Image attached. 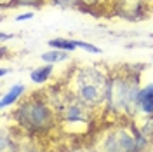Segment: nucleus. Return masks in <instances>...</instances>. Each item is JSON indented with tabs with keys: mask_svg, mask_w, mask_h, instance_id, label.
<instances>
[{
	"mask_svg": "<svg viewBox=\"0 0 153 152\" xmlns=\"http://www.w3.org/2000/svg\"><path fill=\"white\" fill-rule=\"evenodd\" d=\"M45 0H12L10 5H23V7H40Z\"/></svg>",
	"mask_w": 153,
	"mask_h": 152,
	"instance_id": "9b49d317",
	"label": "nucleus"
},
{
	"mask_svg": "<svg viewBox=\"0 0 153 152\" xmlns=\"http://www.w3.org/2000/svg\"><path fill=\"white\" fill-rule=\"evenodd\" d=\"M35 16L33 12H25V14H19V16H16V21H26V19H31Z\"/></svg>",
	"mask_w": 153,
	"mask_h": 152,
	"instance_id": "4468645a",
	"label": "nucleus"
},
{
	"mask_svg": "<svg viewBox=\"0 0 153 152\" xmlns=\"http://www.w3.org/2000/svg\"><path fill=\"white\" fill-rule=\"evenodd\" d=\"M76 47L78 49H84L87 53H91V54H101V49L94 46V44H91V42H85V40H75Z\"/></svg>",
	"mask_w": 153,
	"mask_h": 152,
	"instance_id": "9d476101",
	"label": "nucleus"
},
{
	"mask_svg": "<svg viewBox=\"0 0 153 152\" xmlns=\"http://www.w3.org/2000/svg\"><path fill=\"white\" fill-rule=\"evenodd\" d=\"M68 51H61V49H51V51H47V53H44L42 54V59L45 61V63H51V65H56V63H61V61H65V59H68Z\"/></svg>",
	"mask_w": 153,
	"mask_h": 152,
	"instance_id": "1a4fd4ad",
	"label": "nucleus"
},
{
	"mask_svg": "<svg viewBox=\"0 0 153 152\" xmlns=\"http://www.w3.org/2000/svg\"><path fill=\"white\" fill-rule=\"evenodd\" d=\"M19 152H40V150H38V147H35V145H23L21 143V150Z\"/></svg>",
	"mask_w": 153,
	"mask_h": 152,
	"instance_id": "ddd939ff",
	"label": "nucleus"
},
{
	"mask_svg": "<svg viewBox=\"0 0 153 152\" xmlns=\"http://www.w3.org/2000/svg\"><path fill=\"white\" fill-rule=\"evenodd\" d=\"M137 114L144 117H153V82L139 91L137 96Z\"/></svg>",
	"mask_w": 153,
	"mask_h": 152,
	"instance_id": "39448f33",
	"label": "nucleus"
},
{
	"mask_svg": "<svg viewBox=\"0 0 153 152\" xmlns=\"http://www.w3.org/2000/svg\"><path fill=\"white\" fill-rule=\"evenodd\" d=\"M96 152H99V150H96Z\"/></svg>",
	"mask_w": 153,
	"mask_h": 152,
	"instance_id": "a211bd4d",
	"label": "nucleus"
},
{
	"mask_svg": "<svg viewBox=\"0 0 153 152\" xmlns=\"http://www.w3.org/2000/svg\"><path fill=\"white\" fill-rule=\"evenodd\" d=\"M152 142L144 136L137 124L118 121L97 135L96 147L99 152H146Z\"/></svg>",
	"mask_w": 153,
	"mask_h": 152,
	"instance_id": "20e7f679",
	"label": "nucleus"
},
{
	"mask_svg": "<svg viewBox=\"0 0 153 152\" xmlns=\"http://www.w3.org/2000/svg\"><path fill=\"white\" fill-rule=\"evenodd\" d=\"M7 72H9L7 68H2V70H0V75H2V77H5V75H7Z\"/></svg>",
	"mask_w": 153,
	"mask_h": 152,
	"instance_id": "f3484780",
	"label": "nucleus"
},
{
	"mask_svg": "<svg viewBox=\"0 0 153 152\" xmlns=\"http://www.w3.org/2000/svg\"><path fill=\"white\" fill-rule=\"evenodd\" d=\"M97 2H101V0H82V4H85V5H91V7H94ZM82 4H80V5H82Z\"/></svg>",
	"mask_w": 153,
	"mask_h": 152,
	"instance_id": "2eb2a0df",
	"label": "nucleus"
},
{
	"mask_svg": "<svg viewBox=\"0 0 153 152\" xmlns=\"http://www.w3.org/2000/svg\"><path fill=\"white\" fill-rule=\"evenodd\" d=\"M25 93H26V86H25V84H21V82L12 84L9 87V91L2 95V100H0V108H2V110H5L7 107H12V105L19 103V100L23 98Z\"/></svg>",
	"mask_w": 153,
	"mask_h": 152,
	"instance_id": "423d86ee",
	"label": "nucleus"
},
{
	"mask_svg": "<svg viewBox=\"0 0 153 152\" xmlns=\"http://www.w3.org/2000/svg\"><path fill=\"white\" fill-rule=\"evenodd\" d=\"M51 4L59 7H80L82 0H51Z\"/></svg>",
	"mask_w": 153,
	"mask_h": 152,
	"instance_id": "f8f14e48",
	"label": "nucleus"
},
{
	"mask_svg": "<svg viewBox=\"0 0 153 152\" xmlns=\"http://www.w3.org/2000/svg\"><path fill=\"white\" fill-rule=\"evenodd\" d=\"M49 46H51V49H61V51H68V53H73L76 47L75 44V38H52V40H49L47 42Z\"/></svg>",
	"mask_w": 153,
	"mask_h": 152,
	"instance_id": "6e6552de",
	"label": "nucleus"
},
{
	"mask_svg": "<svg viewBox=\"0 0 153 152\" xmlns=\"http://www.w3.org/2000/svg\"><path fill=\"white\" fill-rule=\"evenodd\" d=\"M139 75L131 72H118L110 77L108 98L103 110L118 121H131L137 115V96H139Z\"/></svg>",
	"mask_w": 153,
	"mask_h": 152,
	"instance_id": "f03ea898",
	"label": "nucleus"
},
{
	"mask_svg": "<svg viewBox=\"0 0 153 152\" xmlns=\"http://www.w3.org/2000/svg\"><path fill=\"white\" fill-rule=\"evenodd\" d=\"M12 37H14V35H7V33H4V32L0 33V40H2V42H5L7 38H12Z\"/></svg>",
	"mask_w": 153,
	"mask_h": 152,
	"instance_id": "dca6fc26",
	"label": "nucleus"
},
{
	"mask_svg": "<svg viewBox=\"0 0 153 152\" xmlns=\"http://www.w3.org/2000/svg\"><path fill=\"white\" fill-rule=\"evenodd\" d=\"M54 74V65H51V63H45V65H42V67H37L31 70V74H30V79H31V82L33 84H45L47 81H51V77Z\"/></svg>",
	"mask_w": 153,
	"mask_h": 152,
	"instance_id": "0eeeda50",
	"label": "nucleus"
},
{
	"mask_svg": "<svg viewBox=\"0 0 153 152\" xmlns=\"http://www.w3.org/2000/svg\"><path fill=\"white\" fill-rule=\"evenodd\" d=\"M12 119L21 133L31 136L45 135L59 124L57 112L51 105L47 95L40 93H35L30 98L19 102L12 114Z\"/></svg>",
	"mask_w": 153,
	"mask_h": 152,
	"instance_id": "f257e3e1",
	"label": "nucleus"
},
{
	"mask_svg": "<svg viewBox=\"0 0 153 152\" xmlns=\"http://www.w3.org/2000/svg\"><path fill=\"white\" fill-rule=\"evenodd\" d=\"M110 74L97 67H82L70 79L68 91L91 108H103L110 89Z\"/></svg>",
	"mask_w": 153,
	"mask_h": 152,
	"instance_id": "7ed1b4c3",
	"label": "nucleus"
}]
</instances>
